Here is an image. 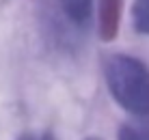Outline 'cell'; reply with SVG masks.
I'll list each match as a JSON object with an SVG mask.
<instances>
[{
    "label": "cell",
    "instance_id": "6",
    "mask_svg": "<svg viewBox=\"0 0 149 140\" xmlns=\"http://www.w3.org/2000/svg\"><path fill=\"white\" fill-rule=\"evenodd\" d=\"M84 140H100V138H95V136H91V138H84Z\"/></svg>",
    "mask_w": 149,
    "mask_h": 140
},
{
    "label": "cell",
    "instance_id": "2",
    "mask_svg": "<svg viewBox=\"0 0 149 140\" xmlns=\"http://www.w3.org/2000/svg\"><path fill=\"white\" fill-rule=\"evenodd\" d=\"M61 9H63L65 17L74 26H86L93 15V0H61Z\"/></svg>",
    "mask_w": 149,
    "mask_h": 140
},
{
    "label": "cell",
    "instance_id": "1",
    "mask_svg": "<svg viewBox=\"0 0 149 140\" xmlns=\"http://www.w3.org/2000/svg\"><path fill=\"white\" fill-rule=\"evenodd\" d=\"M104 78L112 99L130 114L149 116V67L130 54H112L104 63Z\"/></svg>",
    "mask_w": 149,
    "mask_h": 140
},
{
    "label": "cell",
    "instance_id": "5",
    "mask_svg": "<svg viewBox=\"0 0 149 140\" xmlns=\"http://www.w3.org/2000/svg\"><path fill=\"white\" fill-rule=\"evenodd\" d=\"M17 140H56V138L45 132V134H22Z\"/></svg>",
    "mask_w": 149,
    "mask_h": 140
},
{
    "label": "cell",
    "instance_id": "3",
    "mask_svg": "<svg viewBox=\"0 0 149 140\" xmlns=\"http://www.w3.org/2000/svg\"><path fill=\"white\" fill-rule=\"evenodd\" d=\"M132 24L141 35H149V0H134L132 4Z\"/></svg>",
    "mask_w": 149,
    "mask_h": 140
},
{
    "label": "cell",
    "instance_id": "4",
    "mask_svg": "<svg viewBox=\"0 0 149 140\" xmlns=\"http://www.w3.org/2000/svg\"><path fill=\"white\" fill-rule=\"evenodd\" d=\"M117 140H149V121L123 123L119 127Z\"/></svg>",
    "mask_w": 149,
    "mask_h": 140
}]
</instances>
